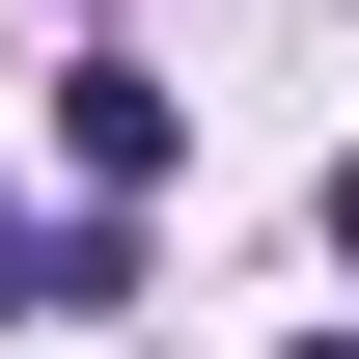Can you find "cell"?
Wrapping results in <instances>:
<instances>
[{
  "instance_id": "obj_3",
  "label": "cell",
  "mask_w": 359,
  "mask_h": 359,
  "mask_svg": "<svg viewBox=\"0 0 359 359\" xmlns=\"http://www.w3.org/2000/svg\"><path fill=\"white\" fill-rule=\"evenodd\" d=\"M304 359H359V332H304Z\"/></svg>"
},
{
  "instance_id": "obj_2",
  "label": "cell",
  "mask_w": 359,
  "mask_h": 359,
  "mask_svg": "<svg viewBox=\"0 0 359 359\" xmlns=\"http://www.w3.org/2000/svg\"><path fill=\"white\" fill-rule=\"evenodd\" d=\"M28 304H55V222H28V194H0V332H28Z\"/></svg>"
},
{
  "instance_id": "obj_1",
  "label": "cell",
  "mask_w": 359,
  "mask_h": 359,
  "mask_svg": "<svg viewBox=\"0 0 359 359\" xmlns=\"http://www.w3.org/2000/svg\"><path fill=\"white\" fill-rule=\"evenodd\" d=\"M55 166H83V194H166V83H111V55H83V83H55Z\"/></svg>"
}]
</instances>
